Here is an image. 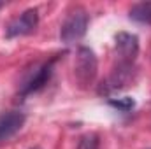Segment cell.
I'll list each match as a JSON object with an SVG mask.
<instances>
[{
    "instance_id": "cell-1",
    "label": "cell",
    "mask_w": 151,
    "mask_h": 149,
    "mask_svg": "<svg viewBox=\"0 0 151 149\" xmlns=\"http://www.w3.org/2000/svg\"><path fill=\"white\" fill-rule=\"evenodd\" d=\"M97 56L90 47H79L77 49V56H76V63H74V72H76V79L77 82L86 88L90 84H93L95 77H97Z\"/></svg>"
},
{
    "instance_id": "cell-2",
    "label": "cell",
    "mask_w": 151,
    "mask_h": 149,
    "mask_svg": "<svg viewBox=\"0 0 151 149\" xmlns=\"http://www.w3.org/2000/svg\"><path fill=\"white\" fill-rule=\"evenodd\" d=\"M88 14L84 9H76L72 11L67 19L63 21L62 25V30H60V39L62 42L65 44H74L77 40L84 37L86 30H88Z\"/></svg>"
},
{
    "instance_id": "cell-3",
    "label": "cell",
    "mask_w": 151,
    "mask_h": 149,
    "mask_svg": "<svg viewBox=\"0 0 151 149\" xmlns=\"http://www.w3.org/2000/svg\"><path fill=\"white\" fill-rule=\"evenodd\" d=\"M39 25V12L37 9H27L23 14H19L18 18H14L7 28H5V35L9 39L14 37H23L32 34Z\"/></svg>"
},
{
    "instance_id": "cell-4",
    "label": "cell",
    "mask_w": 151,
    "mask_h": 149,
    "mask_svg": "<svg viewBox=\"0 0 151 149\" xmlns=\"http://www.w3.org/2000/svg\"><path fill=\"white\" fill-rule=\"evenodd\" d=\"M114 40H116V56L119 60V65H134L139 54L137 35L128 34V32H119Z\"/></svg>"
},
{
    "instance_id": "cell-5",
    "label": "cell",
    "mask_w": 151,
    "mask_h": 149,
    "mask_svg": "<svg viewBox=\"0 0 151 149\" xmlns=\"http://www.w3.org/2000/svg\"><path fill=\"white\" fill-rule=\"evenodd\" d=\"M132 67L134 65H119L113 70V74L109 75V79L106 81V86L102 91H116V90H121L125 86H128L130 79H132Z\"/></svg>"
},
{
    "instance_id": "cell-6",
    "label": "cell",
    "mask_w": 151,
    "mask_h": 149,
    "mask_svg": "<svg viewBox=\"0 0 151 149\" xmlns=\"http://www.w3.org/2000/svg\"><path fill=\"white\" fill-rule=\"evenodd\" d=\"M25 125V116L21 112H7L0 116V140L12 137Z\"/></svg>"
},
{
    "instance_id": "cell-7",
    "label": "cell",
    "mask_w": 151,
    "mask_h": 149,
    "mask_svg": "<svg viewBox=\"0 0 151 149\" xmlns=\"http://www.w3.org/2000/svg\"><path fill=\"white\" fill-rule=\"evenodd\" d=\"M51 70H53V62L44 63L37 72L27 81V84H23L21 95H30V93H34V91H39V90L47 82V79H49V75H51Z\"/></svg>"
},
{
    "instance_id": "cell-8",
    "label": "cell",
    "mask_w": 151,
    "mask_h": 149,
    "mask_svg": "<svg viewBox=\"0 0 151 149\" xmlns=\"http://www.w3.org/2000/svg\"><path fill=\"white\" fill-rule=\"evenodd\" d=\"M130 19L142 23V25H151V2L135 4L130 9Z\"/></svg>"
},
{
    "instance_id": "cell-9",
    "label": "cell",
    "mask_w": 151,
    "mask_h": 149,
    "mask_svg": "<svg viewBox=\"0 0 151 149\" xmlns=\"http://www.w3.org/2000/svg\"><path fill=\"white\" fill-rule=\"evenodd\" d=\"M109 105L114 107V109H118V111H121V112H128V111H132V109L135 107V100H134V98H130V97H123V98H111V100H109Z\"/></svg>"
},
{
    "instance_id": "cell-10",
    "label": "cell",
    "mask_w": 151,
    "mask_h": 149,
    "mask_svg": "<svg viewBox=\"0 0 151 149\" xmlns=\"http://www.w3.org/2000/svg\"><path fill=\"white\" fill-rule=\"evenodd\" d=\"M77 149H99V139H97V135H84L81 139Z\"/></svg>"
},
{
    "instance_id": "cell-11",
    "label": "cell",
    "mask_w": 151,
    "mask_h": 149,
    "mask_svg": "<svg viewBox=\"0 0 151 149\" xmlns=\"http://www.w3.org/2000/svg\"><path fill=\"white\" fill-rule=\"evenodd\" d=\"M2 5H4V2H0V7H2Z\"/></svg>"
},
{
    "instance_id": "cell-12",
    "label": "cell",
    "mask_w": 151,
    "mask_h": 149,
    "mask_svg": "<svg viewBox=\"0 0 151 149\" xmlns=\"http://www.w3.org/2000/svg\"><path fill=\"white\" fill-rule=\"evenodd\" d=\"M32 149H40V148H32Z\"/></svg>"
}]
</instances>
